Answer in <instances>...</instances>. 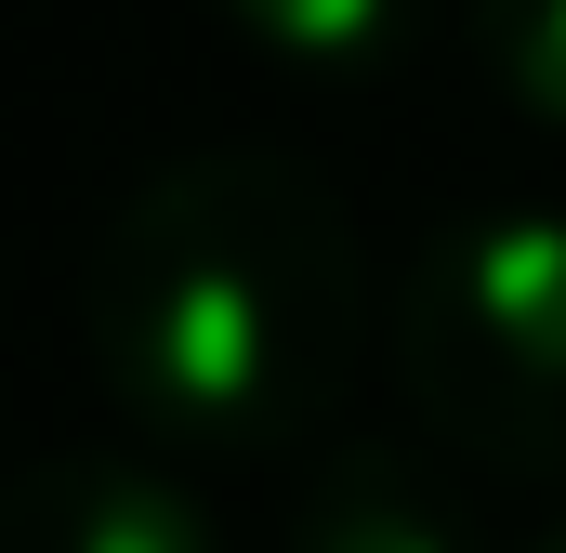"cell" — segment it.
<instances>
[{"label": "cell", "instance_id": "cell-3", "mask_svg": "<svg viewBox=\"0 0 566 553\" xmlns=\"http://www.w3.org/2000/svg\"><path fill=\"white\" fill-rule=\"evenodd\" d=\"M474 461H434V448H329L303 488L277 501V553H488L474 528Z\"/></svg>", "mask_w": 566, "mask_h": 553}, {"label": "cell", "instance_id": "cell-2", "mask_svg": "<svg viewBox=\"0 0 566 553\" xmlns=\"http://www.w3.org/2000/svg\"><path fill=\"white\" fill-rule=\"evenodd\" d=\"M396 383L448 461L566 488V211L448 225L396 290Z\"/></svg>", "mask_w": 566, "mask_h": 553}, {"label": "cell", "instance_id": "cell-5", "mask_svg": "<svg viewBox=\"0 0 566 553\" xmlns=\"http://www.w3.org/2000/svg\"><path fill=\"white\" fill-rule=\"evenodd\" d=\"M224 13H238V40H264L303 80H369V66H396L422 40L434 0H224Z\"/></svg>", "mask_w": 566, "mask_h": 553}, {"label": "cell", "instance_id": "cell-7", "mask_svg": "<svg viewBox=\"0 0 566 553\" xmlns=\"http://www.w3.org/2000/svg\"><path fill=\"white\" fill-rule=\"evenodd\" d=\"M554 553H566V541H554Z\"/></svg>", "mask_w": 566, "mask_h": 553}, {"label": "cell", "instance_id": "cell-1", "mask_svg": "<svg viewBox=\"0 0 566 553\" xmlns=\"http://www.w3.org/2000/svg\"><path fill=\"white\" fill-rule=\"evenodd\" d=\"M80 343H93V383L185 461L303 448L343 409L369 343L356 225L303 158H264V145L171 158L93 238Z\"/></svg>", "mask_w": 566, "mask_h": 553}, {"label": "cell", "instance_id": "cell-4", "mask_svg": "<svg viewBox=\"0 0 566 553\" xmlns=\"http://www.w3.org/2000/svg\"><path fill=\"white\" fill-rule=\"evenodd\" d=\"M0 553H211V514L158 461H27L0 474Z\"/></svg>", "mask_w": 566, "mask_h": 553}, {"label": "cell", "instance_id": "cell-6", "mask_svg": "<svg viewBox=\"0 0 566 553\" xmlns=\"http://www.w3.org/2000/svg\"><path fill=\"white\" fill-rule=\"evenodd\" d=\"M461 40L514 119L566 133V0H461Z\"/></svg>", "mask_w": 566, "mask_h": 553}]
</instances>
